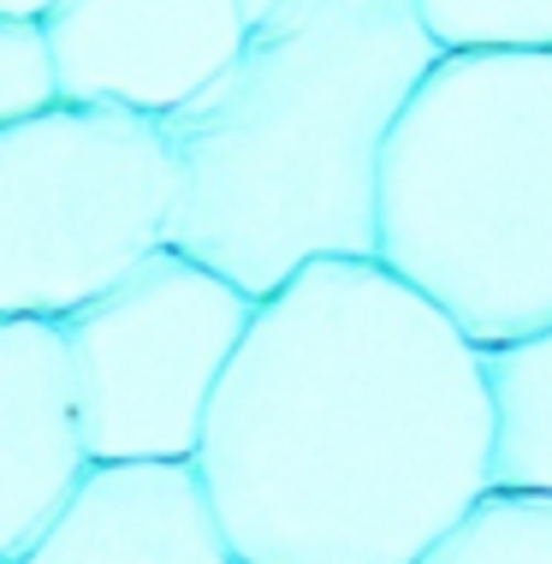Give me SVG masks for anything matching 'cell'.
<instances>
[{
	"label": "cell",
	"mask_w": 552,
	"mask_h": 564,
	"mask_svg": "<svg viewBox=\"0 0 552 564\" xmlns=\"http://www.w3.org/2000/svg\"><path fill=\"white\" fill-rule=\"evenodd\" d=\"M196 469L238 564H422L494 494L481 345L375 256L256 297Z\"/></svg>",
	"instance_id": "obj_1"
},
{
	"label": "cell",
	"mask_w": 552,
	"mask_h": 564,
	"mask_svg": "<svg viewBox=\"0 0 552 564\" xmlns=\"http://www.w3.org/2000/svg\"><path fill=\"white\" fill-rule=\"evenodd\" d=\"M440 54L416 0H280L161 119L178 161L166 243L250 297L327 256H375L380 155Z\"/></svg>",
	"instance_id": "obj_2"
},
{
	"label": "cell",
	"mask_w": 552,
	"mask_h": 564,
	"mask_svg": "<svg viewBox=\"0 0 552 564\" xmlns=\"http://www.w3.org/2000/svg\"><path fill=\"white\" fill-rule=\"evenodd\" d=\"M375 262L475 345L552 322V48H446L380 155Z\"/></svg>",
	"instance_id": "obj_3"
},
{
	"label": "cell",
	"mask_w": 552,
	"mask_h": 564,
	"mask_svg": "<svg viewBox=\"0 0 552 564\" xmlns=\"http://www.w3.org/2000/svg\"><path fill=\"white\" fill-rule=\"evenodd\" d=\"M178 161L166 126L66 101L0 126V315L66 322L166 243Z\"/></svg>",
	"instance_id": "obj_4"
},
{
	"label": "cell",
	"mask_w": 552,
	"mask_h": 564,
	"mask_svg": "<svg viewBox=\"0 0 552 564\" xmlns=\"http://www.w3.org/2000/svg\"><path fill=\"white\" fill-rule=\"evenodd\" d=\"M256 315L220 268L161 243L66 322L72 399L89 464L196 457L214 387Z\"/></svg>",
	"instance_id": "obj_5"
},
{
	"label": "cell",
	"mask_w": 552,
	"mask_h": 564,
	"mask_svg": "<svg viewBox=\"0 0 552 564\" xmlns=\"http://www.w3.org/2000/svg\"><path fill=\"white\" fill-rule=\"evenodd\" d=\"M59 96L166 119L243 48L238 0H59L48 12Z\"/></svg>",
	"instance_id": "obj_6"
},
{
	"label": "cell",
	"mask_w": 552,
	"mask_h": 564,
	"mask_svg": "<svg viewBox=\"0 0 552 564\" xmlns=\"http://www.w3.org/2000/svg\"><path fill=\"white\" fill-rule=\"evenodd\" d=\"M12 564H238L196 457L89 464Z\"/></svg>",
	"instance_id": "obj_7"
},
{
	"label": "cell",
	"mask_w": 552,
	"mask_h": 564,
	"mask_svg": "<svg viewBox=\"0 0 552 564\" xmlns=\"http://www.w3.org/2000/svg\"><path fill=\"white\" fill-rule=\"evenodd\" d=\"M84 469L89 446L72 399L66 327L48 315H0V564L48 529Z\"/></svg>",
	"instance_id": "obj_8"
},
{
	"label": "cell",
	"mask_w": 552,
	"mask_h": 564,
	"mask_svg": "<svg viewBox=\"0 0 552 564\" xmlns=\"http://www.w3.org/2000/svg\"><path fill=\"white\" fill-rule=\"evenodd\" d=\"M494 410V494L552 499V322L481 345Z\"/></svg>",
	"instance_id": "obj_9"
},
{
	"label": "cell",
	"mask_w": 552,
	"mask_h": 564,
	"mask_svg": "<svg viewBox=\"0 0 552 564\" xmlns=\"http://www.w3.org/2000/svg\"><path fill=\"white\" fill-rule=\"evenodd\" d=\"M422 564H552V499L487 494Z\"/></svg>",
	"instance_id": "obj_10"
},
{
	"label": "cell",
	"mask_w": 552,
	"mask_h": 564,
	"mask_svg": "<svg viewBox=\"0 0 552 564\" xmlns=\"http://www.w3.org/2000/svg\"><path fill=\"white\" fill-rule=\"evenodd\" d=\"M440 48H552V0H416Z\"/></svg>",
	"instance_id": "obj_11"
},
{
	"label": "cell",
	"mask_w": 552,
	"mask_h": 564,
	"mask_svg": "<svg viewBox=\"0 0 552 564\" xmlns=\"http://www.w3.org/2000/svg\"><path fill=\"white\" fill-rule=\"evenodd\" d=\"M59 101V66L42 19H0V126Z\"/></svg>",
	"instance_id": "obj_12"
},
{
	"label": "cell",
	"mask_w": 552,
	"mask_h": 564,
	"mask_svg": "<svg viewBox=\"0 0 552 564\" xmlns=\"http://www.w3.org/2000/svg\"><path fill=\"white\" fill-rule=\"evenodd\" d=\"M59 0H0V19H48Z\"/></svg>",
	"instance_id": "obj_13"
},
{
	"label": "cell",
	"mask_w": 552,
	"mask_h": 564,
	"mask_svg": "<svg viewBox=\"0 0 552 564\" xmlns=\"http://www.w3.org/2000/svg\"><path fill=\"white\" fill-rule=\"evenodd\" d=\"M280 7V0H238V12H243V24H256V19H268V12Z\"/></svg>",
	"instance_id": "obj_14"
}]
</instances>
